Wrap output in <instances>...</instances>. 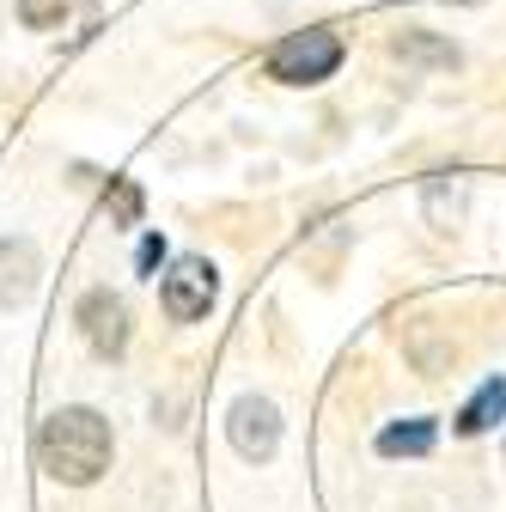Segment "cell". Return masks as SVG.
Segmentation results:
<instances>
[{
    "instance_id": "7",
    "label": "cell",
    "mask_w": 506,
    "mask_h": 512,
    "mask_svg": "<svg viewBox=\"0 0 506 512\" xmlns=\"http://www.w3.org/2000/svg\"><path fill=\"white\" fill-rule=\"evenodd\" d=\"M500 415H506V384L494 378V384H482V391L464 403V415H458V433H488Z\"/></svg>"
},
{
    "instance_id": "3",
    "label": "cell",
    "mask_w": 506,
    "mask_h": 512,
    "mask_svg": "<svg viewBox=\"0 0 506 512\" xmlns=\"http://www.w3.org/2000/svg\"><path fill=\"white\" fill-rule=\"evenodd\" d=\"M214 293H220L214 263H202V256H183V263H171V275H165V287H159V305H165L171 324H196V317H208Z\"/></svg>"
},
{
    "instance_id": "6",
    "label": "cell",
    "mask_w": 506,
    "mask_h": 512,
    "mask_svg": "<svg viewBox=\"0 0 506 512\" xmlns=\"http://www.w3.org/2000/svg\"><path fill=\"white\" fill-rule=\"evenodd\" d=\"M37 275H43V263H37V244L31 238H0V305H25L31 293H37Z\"/></svg>"
},
{
    "instance_id": "9",
    "label": "cell",
    "mask_w": 506,
    "mask_h": 512,
    "mask_svg": "<svg viewBox=\"0 0 506 512\" xmlns=\"http://www.w3.org/2000/svg\"><path fill=\"white\" fill-rule=\"evenodd\" d=\"M391 49H397L403 61H433V68H458V49H452V43H439V37H427V31H403Z\"/></svg>"
},
{
    "instance_id": "12",
    "label": "cell",
    "mask_w": 506,
    "mask_h": 512,
    "mask_svg": "<svg viewBox=\"0 0 506 512\" xmlns=\"http://www.w3.org/2000/svg\"><path fill=\"white\" fill-rule=\"evenodd\" d=\"M159 256H165V244H159V238H141V269H153Z\"/></svg>"
},
{
    "instance_id": "11",
    "label": "cell",
    "mask_w": 506,
    "mask_h": 512,
    "mask_svg": "<svg viewBox=\"0 0 506 512\" xmlns=\"http://www.w3.org/2000/svg\"><path fill=\"white\" fill-rule=\"evenodd\" d=\"M110 208H116V220H135V214H141V196H135V183H116V202H110Z\"/></svg>"
},
{
    "instance_id": "5",
    "label": "cell",
    "mask_w": 506,
    "mask_h": 512,
    "mask_svg": "<svg viewBox=\"0 0 506 512\" xmlns=\"http://www.w3.org/2000/svg\"><path fill=\"white\" fill-rule=\"evenodd\" d=\"M80 330H86L92 354L116 360L122 348H129V305H122L110 287H92V293L80 299Z\"/></svg>"
},
{
    "instance_id": "10",
    "label": "cell",
    "mask_w": 506,
    "mask_h": 512,
    "mask_svg": "<svg viewBox=\"0 0 506 512\" xmlns=\"http://www.w3.org/2000/svg\"><path fill=\"white\" fill-rule=\"evenodd\" d=\"M80 7V0H19V19L31 31H61V19H68Z\"/></svg>"
},
{
    "instance_id": "4",
    "label": "cell",
    "mask_w": 506,
    "mask_h": 512,
    "mask_svg": "<svg viewBox=\"0 0 506 512\" xmlns=\"http://www.w3.org/2000/svg\"><path fill=\"white\" fill-rule=\"evenodd\" d=\"M226 439H232V452L250 458V464H269L275 458V445H281V409L269 397H238L232 415H226Z\"/></svg>"
},
{
    "instance_id": "2",
    "label": "cell",
    "mask_w": 506,
    "mask_h": 512,
    "mask_svg": "<svg viewBox=\"0 0 506 512\" xmlns=\"http://www.w3.org/2000/svg\"><path fill=\"white\" fill-rule=\"evenodd\" d=\"M342 68V37L336 31H293L287 43H275V55H269V74L281 80V86H318V80H330Z\"/></svg>"
},
{
    "instance_id": "1",
    "label": "cell",
    "mask_w": 506,
    "mask_h": 512,
    "mask_svg": "<svg viewBox=\"0 0 506 512\" xmlns=\"http://www.w3.org/2000/svg\"><path fill=\"white\" fill-rule=\"evenodd\" d=\"M37 464L55 476V482H68V488H86L110 470V421L98 409H55L37 433Z\"/></svg>"
},
{
    "instance_id": "8",
    "label": "cell",
    "mask_w": 506,
    "mask_h": 512,
    "mask_svg": "<svg viewBox=\"0 0 506 512\" xmlns=\"http://www.w3.org/2000/svg\"><path fill=\"white\" fill-rule=\"evenodd\" d=\"M427 445H433V421H403V427L378 433V452H385V458H421Z\"/></svg>"
}]
</instances>
